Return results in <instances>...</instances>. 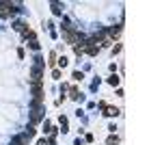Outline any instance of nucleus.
Segmentation results:
<instances>
[{"label": "nucleus", "instance_id": "obj_1", "mask_svg": "<svg viewBox=\"0 0 162 145\" xmlns=\"http://www.w3.org/2000/svg\"><path fill=\"white\" fill-rule=\"evenodd\" d=\"M63 35H65V41H67V44H76L82 37L80 33H78L76 28H72V26H65V33H63Z\"/></svg>", "mask_w": 162, "mask_h": 145}, {"label": "nucleus", "instance_id": "obj_2", "mask_svg": "<svg viewBox=\"0 0 162 145\" xmlns=\"http://www.w3.org/2000/svg\"><path fill=\"white\" fill-rule=\"evenodd\" d=\"M17 9L11 4V2H0V17H9V15H13Z\"/></svg>", "mask_w": 162, "mask_h": 145}, {"label": "nucleus", "instance_id": "obj_3", "mask_svg": "<svg viewBox=\"0 0 162 145\" xmlns=\"http://www.w3.org/2000/svg\"><path fill=\"white\" fill-rule=\"evenodd\" d=\"M97 50H100V48H97L93 41H86V44H82V52H86L89 56H95V54H97Z\"/></svg>", "mask_w": 162, "mask_h": 145}, {"label": "nucleus", "instance_id": "obj_4", "mask_svg": "<svg viewBox=\"0 0 162 145\" xmlns=\"http://www.w3.org/2000/svg\"><path fill=\"white\" fill-rule=\"evenodd\" d=\"M26 141H28V137H26V132H24V134H17V137H13V139H11V145H24Z\"/></svg>", "mask_w": 162, "mask_h": 145}, {"label": "nucleus", "instance_id": "obj_5", "mask_svg": "<svg viewBox=\"0 0 162 145\" xmlns=\"http://www.w3.org/2000/svg\"><path fill=\"white\" fill-rule=\"evenodd\" d=\"M110 39H117L119 35H121V26H113V28H108V33H106Z\"/></svg>", "mask_w": 162, "mask_h": 145}, {"label": "nucleus", "instance_id": "obj_6", "mask_svg": "<svg viewBox=\"0 0 162 145\" xmlns=\"http://www.w3.org/2000/svg\"><path fill=\"white\" fill-rule=\"evenodd\" d=\"M104 110H106L104 115H108V117H117L119 115V108H115V106H106Z\"/></svg>", "mask_w": 162, "mask_h": 145}, {"label": "nucleus", "instance_id": "obj_7", "mask_svg": "<svg viewBox=\"0 0 162 145\" xmlns=\"http://www.w3.org/2000/svg\"><path fill=\"white\" fill-rule=\"evenodd\" d=\"M106 143L108 145H119V137H117V134H110V137L106 139Z\"/></svg>", "mask_w": 162, "mask_h": 145}, {"label": "nucleus", "instance_id": "obj_8", "mask_svg": "<svg viewBox=\"0 0 162 145\" xmlns=\"http://www.w3.org/2000/svg\"><path fill=\"white\" fill-rule=\"evenodd\" d=\"M52 11L58 15V13H61V4H58V2H52Z\"/></svg>", "mask_w": 162, "mask_h": 145}, {"label": "nucleus", "instance_id": "obj_9", "mask_svg": "<svg viewBox=\"0 0 162 145\" xmlns=\"http://www.w3.org/2000/svg\"><path fill=\"white\" fill-rule=\"evenodd\" d=\"M108 82H110L113 87H117V85H119V78H117V76H110V78H108Z\"/></svg>", "mask_w": 162, "mask_h": 145}, {"label": "nucleus", "instance_id": "obj_10", "mask_svg": "<svg viewBox=\"0 0 162 145\" xmlns=\"http://www.w3.org/2000/svg\"><path fill=\"white\" fill-rule=\"evenodd\" d=\"M28 46H30L33 50H39V41H37V39H30V44H28Z\"/></svg>", "mask_w": 162, "mask_h": 145}, {"label": "nucleus", "instance_id": "obj_11", "mask_svg": "<svg viewBox=\"0 0 162 145\" xmlns=\"http://www.w3.org/2000/svg\"><path fill=\"white\" fill-rule=\"evenodd\" d=\"M61 128H63V132H67V119L65 117H61Z\"/></svg>", "mask_w": 162, "mask_h": 145}, {"label": "nucleus", "instance_id": "obj_12", "mask_svg": "<svg viewBox=\"0 0 162 145\" xmlns=\"http://www.w3.org/2000/svg\"><path fill=\"white\" fill-rule=\"evenodd\" d=\"M69 93H72V96H69V97H74V100H78V97H80V93H78V89H72Z\"/></svg>", "mask_w": 162, "mask_h": 145}, {"label": "nucleus", "instance_id": "obj_13", "mask_svg": "<svg viewBox=\"0 0 162 145\" xmlns=\"http://www.w3.org/2000/svg\"><path fill=\"white\" fill-rule=\"evenodd\" d=\"M48 63H50V65H54V63H56V54H54V52L50 54V61H48Z\"/></svg>", "mask_w": 162, "mask_h": 145}, {"label": "nucleus", "instance_id": "obj_14", "mask_svg": "<svg viewBox=\"0 0 162 145\" xmlns=\"http://www.w3.org/2000/svg\"><path fill=\"white\" fill-rule=\"evenodd\" d=\"M58 65H61V67H65V65H67V58H65V56H61V58H58Z\"/></svg>", "mask_w": 162, "mask_h": 145}, {"label": "nucleus", "instance_id": "obj_15", "mask_svg": "<svg viewBox=\"0 0 162 145\" xmlns=\"http://www.w3.org/2000/svg\"><path fill=\"white\" fill-rule=\"evenodd\" d=\"M52 78H56V80H58V78H61V69H54V72H52Z\"/></svg>", "mask_w": 162, "mask_h": 145}, {"label": "nucleus", "instance_id": "obj_16", "mask_svg": "<svg viewBox=\"0 0 162 145\" xmlns=\"http://www.w3.org/2000/svg\"><path fill=\"white\" fill-rule=\"evenodd\" d=\"M74 52H76V54L80 56V54H82V44H80V46H74Z\"/></svg>", "mask_w": 162, "mask_h": 145}, {"label": "nucleus", "instance_id": "obj_17", "mask_svg": "<svg viewBox=\"0 0 162 145\" xmlns=\"http://www.w3.org/2000/svg\"><path fill=\"white\" fill-rule=\"evenodd\" d=\"M74 80H82V74H80V72H74Z\"/></svg>", "mask_w": 162, "mask_h": 145}, {"label": "nucleus", "instance_id": "obj_18", "mask_svg": "<svg viewBox=\"0 0 162 145\" xmlns=\"http://www.w3.org/2000/svg\"><path fill=\"white\" fill-rule=\"evenodd\" d=\"M37 145H48V143H45L43 139H39V141H37Z\"/></svg>", "mask_w": 162, "mask_h": 145}]
</instances>
